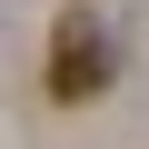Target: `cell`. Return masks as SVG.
Returning a JSON list of instances; mask_svg holds the SVG:
<instances>
[{"mask_svg":"<svg viewBox=\"0 0 149 149\" xmlns=\"http://www.w3.org/2000/svg\"><path fill=\"white\" fill-rule=\"evenodd\" d=\"M109 70H119V50H109V30L90 20V10H60V30H50V100H100L109 90Z\"/></svg>","mask_w":149,"mask_h":149,"instance_id":"1","label":"cell"}]
</instances>
